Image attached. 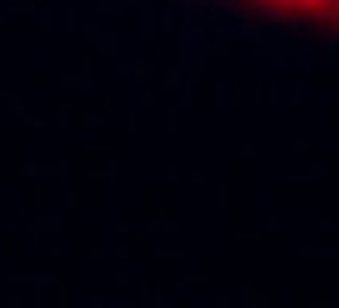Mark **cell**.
<instances>
[{"mask_svg":"<svg viewBox=\"0 0 339 308\" xmlns=\"http://www.w3.org/2000/svg\"><path fill=\"white\" fill-rule=\"evenodd\" d=\"M264 13L282 16L292 22H305L339 35V0H245Z\"/></svg>","mask_w":339,"mask_h":308,"instance_id":"1","label":"cell"}]
</instances>
